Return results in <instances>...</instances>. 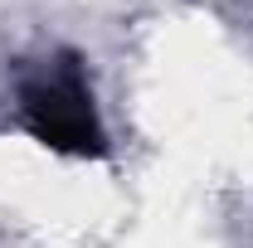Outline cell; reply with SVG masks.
<instances>
[{
  "mask_svg": "<svg viewBox=\"0 0 253 248\" xmlns=\"http://www.w3.org/2000/svg\"><path fill=\"white\" fill-rule=\"evenodd\" d=\"M20 117L54 151H68V156L107 151V136H102V122H97V107H93V88L73 59H59L49 68H39L34 78H25Z\"/></svg>",
  "mask_w": 253,
  "mask_h": 248,
  "instance_id": "1",
  "label": "cell"
}]
</instances>
